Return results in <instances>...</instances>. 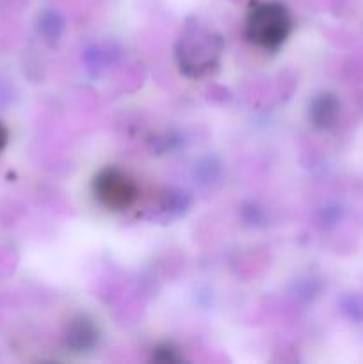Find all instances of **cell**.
I'll use <instances>...</instances> for the list:
<instances>
[{"mask_svg": "<svg viewBox=\"0 0 363 364\" xmlns=\"http://www.w3.org/2000/svg\"><path fill=\"white\" fill-rule=\"evenodd\" d=\"M294 31V20L287 7L276 0H258L249 6L244 21V36L256 48L274 52Z\"/></svg>", "mask_w": 363, "mask_h": 364, "instance_id": "cell-1", "label": "cell"}, {"mask_svg": "<svg viewBox=\"0 0 363 364\" xmlns=\"http://www.w3.org/2000/svg\"><path fill=\"white\" fill-rule=\"evenodd\" d=\"M223 39L217 32L201 27H187L177 45L180 71L189 78H201L212 73L223 55Z\"/></svg>", "mask_w": 363, "mask_h": 364, "instance_id": "cell-2", "label": "cell"}, {"mask_svg": "<svg viewBox=\"0 0 363 364\" xmlns=\"http://www.w3.org/2000/svg\"><path fill=\"white\" fill-rule=\"evenodd\" d=\"M93 194L103 208L125 212L139 201V185L135 178L116 166L103 167L93 180Z\"/></svg>", "mask_w": 363, "mask_h": 364, "instance_id": "cell-3", "label": "cell"}, {"mask_svg": "<svg viewBox=\"0 0 363 364\" xmlns=\"http://www.w3.org/2000/svg\"><path fill=\"white\" fill-rule=\"evenodd\" d=\"M100 329L93 318L88 315H77L66 323L63 333V343L68 350L77 352H89L98 345Z\"/></svg>", "mask_w": 363, "mask_h": 364, "instance_id": "cell-4", "label": "cell"}, {"mask_svg": "<svg viewBox=\"0 0 363 364\" xmlns=\"http://www.w3.org/2000/svg\"><path fill=\"white\" fill-rule=\"evenodd\" d=\"M338 116V100L331 92H322L317 96L310 109V117L319 128H327L335 123Z\"/></svg>", "mask_w": 363, "mask_h": 364, "instance_id": "cell-5", "label": "cell"}, {"mask_svg": "<svg viewBox=\"0 0 363 364\" xmlns=\"http://www.w3.org/2000/svg\"><path fill=\"white\" fill-rule=\"evenodd\" d=\"M152 359L159 363H177L180 361L182 355L173 343H167L166 341V343H160L153 348Z\"/></svg>", "mask_w": 363, "mask_h": 364, "instance_id": "cell-6", "label": "cell"}, {"mask_svg": "<svg viewBox=\"0 0 363 364\" xmlns=\"http://www.w3.org/2000/svg\"><path fill=\"white\" fill-rule=\"evenodd\" d=\"M7 141H9V132H7L6 124H4L2 121H0V153H2L4 149H6Z\"/></svg>", "mask_w": 363, "mask_h": 364, "instance_id": "cell-7", "label": "cell"}]
</instances>
